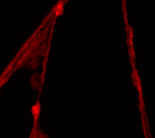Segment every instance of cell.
<instances>
[{
    "mask_svg": "<svg viewBox=\"0 0 155 138\" xmlns=\"http://www.w3.org/2000/svg\"><path fill=\"white\" fill-rule=\"evenodd\" d=\"M32 138H48V136L46 135H45L40 129H35V131L34 132L33 134V136Z\"/></svg>",
    "mask_w": 155,
    "mask_h": 138,
    "instance_id": "6da1fadb",
    "label": "cell"
}]
</instances>
